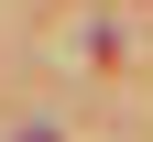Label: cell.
Wrapping results in <instances>:
<instances>
[{
  "instance_id": "1",
  "label": "cell",
  "mask_w": 153,
  "mask_h": 142,
  "mask_svg": "<svg viewBox=\"0 0 153 142\" xmlns=\"http://www.w3.org/2000/svg\"><path fill=\"white\" fill-rule=\"evenodd\" d=\"M22 142H55V131H22Z\"/></svg>"
}]
</instances>
